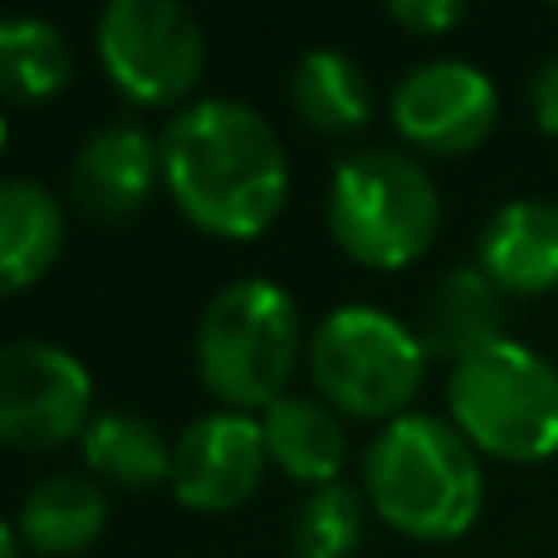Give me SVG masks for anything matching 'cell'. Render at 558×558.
Returning a JSON list of instances; mask_svg holds the SVG:
<instances>
[{"instance_id": "obj_2", "label": "cell", "mask_w": 558, "mask_h": 558, "mask_svg": "<svg viewBox=\"0 0 558 558\" xmlns=\"http://www.w3.org/2000/svg\"><path fill=\"white\" fill-rule=\"evenodd\" d=\"M363 495L383 524L422 544L461 539L485 500L475 446L441 416H397L363 451Z\"/></svg>"}, {"instance_id": "obj_22", "label": "cell", "mask_w": 558, "mask_h": 558, "mask_svg": "<svg viewBox=\"0 0 558 558\" xmlns=\"http://www.w3.org/2000/svg\"><path fill=\"white\" fill-rule=\"evenodd\" d=\"M530 108H534V128L558 137V59L534 69L530 78Z\"/></svg>"}, {"instance_id": "obj_6", "label": "cell", "mask_w": 558, "mask_h": 558, "mask_svg": "<svg viewBox=\"0 0 558 558\" xmlns=\"http://www.w3.org/2000/svg\"><path fill=\"white\" fill-rule=\"evenodd\" d=\"M308 377L333 412L357 422H397L426 377V348L383 308L343 304L308 338Z\"/></svg>"}, {"instance_id": "obj_8", "label": "cell", "mask_w": 558, "mask_h": 558, "mask_svg": "<svg viewBox=\"0 0 558 558\" xmlns=\"http://www.w3.org/2000/svg\"><path fill=\"white\" fill-rule=\"evenodd\" d=\"M94 377L69 348L20 338L0 353V441L10 451H54L84 436Z\"/></svg>"}, {"instance_id": "obj_17", "label": "cell", "mask_w": 558, "mask_h": 558, "mask_svg": "<svg viewBox=\"0 0 558 558\" xmlns=\"http://www.w3.org/2000/svg\"><path fill=\"white\" fill-rule=\"evenodd\" d=\"M289 104H294V113L314 133L348 137V133H363L367 118H373V88H367L363 69L348 54L308 49L294 64V78H289Z\"/></svg>"}, {"instance_id": "obj_15", "label": "cell", "mask_w": 558, "mask_h": 558, "mask_svg": "<svg viewBox=\"0 0 558 558\" xmlns=\"http://www.w3.org/2000/svg\"><path fill=\"white\" fill-rule=\"evenodd\" d=\"M260 426L270 461L289 481H304L314 490L338 485L348 465V432L324 397H279L270 412H260Z\"/></svg>"}, {"instance_id": "obj_14", "label": "cell", "mask_w": 558, "mask_h": 558, "mask_svg": "<svg viewBox=\"0 0 558 558\" xmlns=\"http://www.w3.org/2000/svg\"><path fill=\"white\" fill-rule=\"evenodd\" d=\"M108 530V500L88 475H49L25 495L15 514V534L25 549L45 558L88 554Z\"/></svg>"}, {"instance_id": "obj_9", "label": "cell", "mask_w": 558, "mask_h": 558, "mask_svg": "<svg viewBox=\"0 0 558 558\" xmlns=\"http://www.w3.org/2000/svg\"><path fill=\"white\" fill-rule=\"evenodd\" d=\"M500 118V94L475 64L436 59L397 84L392 123L412 147L436 157H461L490 137Z\"/></svg>"}, {"instance_id": "obj_23", "label": "cell", "mask_w": 558, "mask_h": 558, "mask_svg": "<svg viewBox=\"0 0 558 558\" xmlns=\"http://www.w3.org/2000/svg\"><path fill=\"white\" fill-rule=\"evenodd\" d=\"M20 549H25V544H20L15 524H5V530H0V558H20Z\"/></svg>"}, {"instance_id": "obj_5", "label": "cell", "mask_w": 558, "mask_h": 558, "mask_svg": "<svg viewBox=\"0 0 558 558\" xmlns=\"http://www.w3.org/2000/svg\"><path fill=\"white\" fill-rule=\"evenodd\" d=\"M446 402L456 432L495 461L534 465L558 456V373L514 338L456 363Z\"/></svg>"}, {"instance_id": "obj_12", "label": "cell", "mask_w": 558, "mask_h": 558, "mask_svg": "<svg viewBox=\"0 0 558 558\" xmlns=\"http://www.w3.org/2000/svg\"><path fill=\"white\" fill-rule=\"evenodd\" d=\"M475 265L505 294H549L558 289V206L554 202H510L485 221Z\"/></svg>"}, {"instance_id": "obj_20", "label": "cell", "mask_w": 558, "mask_h": 558, "mask_svg": "<svg viewBox=\"0 0 558 558\" xmlns=\"http://www.w3.org/2000/svg\"><path fill=\"white\" fill-rule=\"evenodd\" d=\"M367 495H357L353 485H324V490H308L294 510L289 524V549L294 558H353L363 549V510Z\"/></svg>"}, {"instance_id": "obj_11", "label": "cell", "mask_w": 558, "mask_h": 558, "mask_svg": "<svg viewBox=\"0 0 558 558\" xmlns=\"http://www.w3.org/2000/svg\"><path fill=\"white\" fill-rule=\"evenodd\" d=\"M157 177H162V143L137 123H108L74 153L69 167V186L74 202L84 206L94 221H128L147 206Z\"/></svg>"}, {"instance_id": "obj_13", "label": "cell", "mask_w": 558, "mask_h": 558, "mask_svg": "<svg viewBox=\"0 0 558 558\" xmlns=\"http://www.w3.org/2000/svg\"><path fill=\"white\" fill-rule=\"evenodd\" d=\"M416 338L426 357H451V363L505 343V289L481 265H456L436 279Z\"/></svg>"}, {"instance_id": "obj_7", "label": "cell", "mask_w": 558, "mask_h": 558, "mask_svg": "<svg viewBox=\"0 0 558 558\" xmlns=\"http://www.w3.org/2000/svg\"><path fill=\"white\" fill-rule=\"evenodd\" d=\"M98 59L137 108H172L206 69L202 20L177 0H113L98 15Z\"/></svg>"}, {"instance_id": "obj_19", "label": "cell", "mask_w": 558, "mask_h": 558, "mask_svg": "<svg viewBox=\"0 0 558 558\" xmlns=\"http://www.w3.org/2000/svg\"><path fill=\"white\" fill-rule=\"evenodd\" d=\"M74 74L64 35L49 20H5L0 25V88L10 104H45Z\"/></svg>"}, {"instance_id": "obj_4", "label": "cell", "mask_w": 558, "mask_h": 558, "mask_svg": "<svg viewBox=\"0 0 558 558\" xmlns=\"http://www.w3.org/2000/svg\"><path fill=\"white\" fill-rule=\"evenodd\" d=\"M441 196L416 157L367 147L333 167L328 182V235L348 260L367 270H407L436 241Z\"/></svg>"}, {"instance_id": "obj_18", "label": "cell", "mask_w": 558, "mask_h": 558, "mask_svg": "<svg viewBox=\"0 0 558 558\" xmlns=\"http://www.w3.org/2000/svg\"><path fill=\"white\" fill-rule=\"evenodd\" d=\"M84 465L98 481H113L123 490H147L167 481L172 485V446L157 432V422L137 412H104L84 432Z\"/></svg>"}, {"instance_id": "obj_10", "label": "cell", "mask_w": 558, "mask_h": 558, "mask_svg": "<svg viewBox=\"0 0 558 558\" xmlns=\"http://www.w3.org/2000/svg\"><path fill=\"white\" fill-rule=\"evenodd\" d=\"M265 465L270 446L251 412L196 416L172 441V495L196 514H226L260 490Z\"/></svg>"}, {"instance_id": "obj_16", "label": "cell", "mask_w": 558, "mask_h": 558, "mask_svg": "<svg viewBox=\"0 0 558 558\" xmlns=\"http://www.w3.org/2000/svg\"><path fill=\"white\" fill-rule=\"evenodd\" d=\"M64 251V211L39 182L10 177L0 186V289L20 294Z\"/></svg>"}, {"instance_id": "obj_21", "label": "cell", "mask_w": 558, "mask_h": 558, "mask_svg": "<svg viewBox=\"0 0 558 558\" xmlns=\"http://www.w3.org/2000/svg\"><path fill=\"white\" fill-rule=\"evenodd\" d=\"M387 20L412 29V35H446L465 20V5H456V0H392Z\"/></svg>"}, {"instance_id": "obj_1", "label": "cell", "mask_w": 558, "mask_h": 558, "mask_svg": "<svg viewBox=\"0 0 558 558\" xmlns=\"http://www.w3.org/2000/svg\"><path fill=\"white\" fill-rule=\"evenodd\" d=\"M157 143L167 196L196 231L255 241L284 206V143L255 108L235 98H202L182 108Z\"/></svg>"}, {"instance_id": "obj_3", "label": "cell", "mask_w": 558, "mask_h": 558, "mask_svg": "<svg viewBox=\"0 0 558 558\" xmlns=\"http://www.w3.org/2000/svg\"><path fill=\"white\" fill-rule=\"evenodd\" d=\"M304 353L299 304L270 279H235L206 304L196 373L221 412H270Z\"/></svg>"}]
</instances>
